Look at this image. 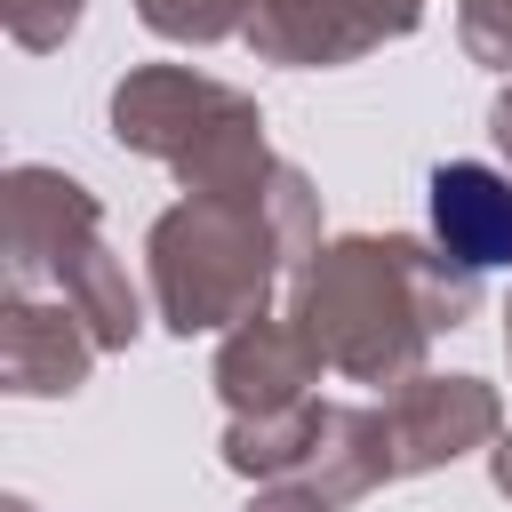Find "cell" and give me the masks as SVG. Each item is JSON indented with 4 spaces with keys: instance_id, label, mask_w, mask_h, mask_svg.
Instances as JSON below:
<instances>
[{
    "instance_id": "obj_1",
    "label": "cell",
    "mask_w": 512,
    "mask_h": 512,
    "mask_svg": "<svg viewBox=\"0 0 512 512\" xmlns=\"http://www.w3.org/2000/svg\"><path fill=\"white\" fill-rule=\"evenodd\" d=\"M480 312V272L416 232H336L288 280V320L344 384L392 392L424 352Z\"/></svg>"
},
{
    "instance_id": "obj_2",
    "label": "cell",
    "mask_w": 512,
    "mask_h": 512,
    "mask_svg": "<svg viewBox=\"0 0 512 512\" xmlns=\"http://www.w3.org/2000/svg\"><path fill=\"white\" fill-rule=\"evenodd\" d=\"M320 248V192L296 160H272L240 192H184L144 232V288L168 336H224L272 312L280 280Z\"/></svg>"
},
{
    "instance_id": "obj_3",
    "label": "cell",
    "mask_w": 512,
    "mask_h": 512,
    "mask_svg": "<svg viewBox=\"0 0 512 512\" xmlns=\"http://www.w3.org/2000/svg\"><path fill=\"white\" fill-rule=\"evenodd\" d=\"M0 272L8 288H40L64 296L104 352H128L144 336V296L128 280V264L104 240V208L80 176L48 168V160H16L0 176Z\"/></svg>"
},
{
    "instance_id": "obj_4",
    "label": "cell",
    "mask_w": 512,
    "mask_h": 512,
    "mask_svg": "<svg viewBox=\"0 0 512 512\" xmlns=\"http://www.w3.org/2000/svg\"><path fill=\"white\" fill-rule=\"evenodd\" d=\"M112 144L136 160H160L184 192H240L280 152L264 144V104L232 80H208L192 64H136L104 96Z\"/></svg>"
},
{
    "instance_id": "obj_5",
    "label": "cell",
    "mask_w": 512,
    "mask_h": 512,
    "mask_svg": "<svg viewBox=\"0 0 512 512\" xmlns=\"http://www.w3.org/2000/svg\"><path fill=\"white\" fill-rule=\"evenodd\" d=\"M376 408V432H384V464L392 480H416V472H440L472 448H496L504 432V392L488 376H440V368H416L400 376Z\"/></svg>"
},
{
    "instance_id": "obj_6",
    "label": "cell",
    "mask_w": 512,
    "mask_h": 512,
    "mask_svg": "<svg viewBox=\"0 0 512 512\" xmlns=\"http://www.w3.org/2000/svg\"><path fill=\"white\" fill-rule=\"evenodd\" d=\"M96 360L104 344L64 296H40V288L0 296V384L16 400H72L96 376Z\"/></svg>"
},
{
    "instance_id": "obj_7",
    "label": "cell",
    "mask_w": 512,
    "mask_h": 512,
    "mask_svg": "<svg viewBox=\"0 0 512 512\" xmlns=\"http://www.w3.org/2000/svg\"><path fill=\"white\" fill-rule=\"evenodd\" d=\"M320 376H328V360L304 344V328H296L288 312H280V320L256 312V320L224 328V336H216V368H208L224 416H280V408H304V400L320 392Z\"/></svg>"
},
{
    "instance_id": "obj_8",
    "label": "cell",
    "mask_w": 512,
    "mask_h": 512,
    "mask_svg": "<svg viewBox=\"0 0 512 512\" xmlns=\"http://www.w3.org/2000/svg\"><path fill=\"white\" fill-rule=\"evenodd\" d=\"M432 240L472 272H512V176L496 160H440L432 168Z\"/></svg>"
},
{
    "instance_id": "obj_9",
    "label": "cell",
    "mask_w": 512,
    "mask_h": 512,
    "mask_svg": "<svg viewBox=\"0 0 512 512\" xmlns=\"http://www.w3.org/2000/svg\"><path fill=\"white\" fill-rule=\"evenodd\" d=\"M320 440H328V400L320 392L304 408H280V416H224V464L240 480H304Z\"/></svg>"
},
{
    "instance_id": "obj_10",
    "label": "cell",
    "mask_w": 512,
    "mask_h": 512,
    "mask_svg": "<svg viewBox=\"0 0 512 512\" xmlns=\"http://www.w3.org/2000/svg\"><path fill=\"white\" fill-rule=\"evenodd\" d=\"M256 16V0H136V24L152 40H176V48H216V40H240Z\"/></svg>"
},
{
    "instance_id": "obj_11",
    "label": "cell",
    "mask_w": 512,
    "mask_h": 512,
    "mask_svg": "<svg viewBox=\"0 0 512 512\" xmlns=\"http://www.w3.org/2000/svg\"><path fill=\"white\" fill-rule=\"evenodd\" d=\"M80 16H88V0H0V24H8V40H16L24 56L64 48V40L80 32Z\"/></svg>"
},
{
    "instance_id": "obj_12",
    "label": "cell",
    "mask_w": 512,
    "mask_h": 512,
    "mask_svg": "<svg viewBox=\"0 0 512 512\" xmlns=\"http://www.w3.org/2000/svg\"><path fill=\"white\" fill-rule=\"evenodd\" d=\"M456 40L472 64L512 80V0H456Z\"/></svg>"
},
{
    "instance_id": "obj_13",
    "label": "cell",
    "mask_w": 512,
    "mask_h": 512,
    "mask_svg": "<svg viewBox=\"0 0 512 512\" xmlns=\"http://www.w3.org/2000/svg\"><path fill=\"white\" fill-rule=\"evenodd\" d=\"M352 8V24L368 32V48H384V40H408L424 16H432V0H344Z\"/></svg>"
},
{
    "instance_id": "obj_14",
    "label": "cell",
    "mask_w": 512,
    "mask_h": 512,
    "mask_svg": "<svg viewBox=\"0 0 512 512\" xmlns=\"http://www.w3.org/2000/svg\"><path fill=\"white\" fill-rule=\"evenodd\" d=\"M248 512H336V504H328L312 480H256Z\"/></svg>"
},
{
    "instance_id": "obj_15",
    "label": "cell",
    "mask_w": 512,
    "mask_h": 512,
    "mask_svg": "<svg viewBox=\"0 0 512 512\" xmlns=\"http://www.w3.org/2000/svg\"><path fill=\"white\" fill-rule=\"evenodd\" d=\"M488 144H496V168L512 176V80L488 96Z\"/></svg>"
},
{
    "instance_id": "obj_16",
    "label": "cell",
    "mask_w": 512,
    "mask_h": 512,
    "mask_svg": "<svg viewBox=\"0 0 512 512\" xmlns=\"http://www.w3.org/2000/svg\"><path fill=\"white\" fill-rule=\"evenodd\" d=\"M488 480H496V496L512 504V432H496V448H488Z\"/></svg>"
},
{
    "instance_id": "obj_17",
    "label": "cell",
    "mask_w": 512,
    "mask_h": 512,
    "mask_svg": "<svg viewBox=\"0 0 512 512\" xmlns=\"http://www.w3.org/2000/svg\"><path fill=\"white\" fill-rule=\"evenodd\" d=\"M0 512H32V504H24V496H8V504H0Z\"/></svg>"
},
{
    "instance_id": "obj_18",
    "label": "cell",
    "mask_w": 512,
    "mask_h": 512,
    "mask_svg": "<svg viewBox=\"0 0 512 512\" xmlns=\"http://www.w3.org/2000/svg\"><path fill=\"white\" fill-rule=\"evenodd\" d=\"M504 352H512V304H504Z\"/></svg>"
}]
</instances>
